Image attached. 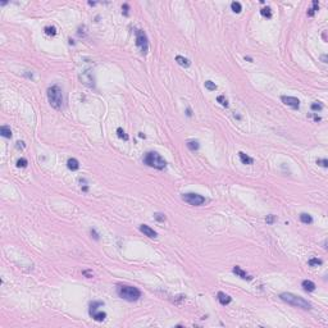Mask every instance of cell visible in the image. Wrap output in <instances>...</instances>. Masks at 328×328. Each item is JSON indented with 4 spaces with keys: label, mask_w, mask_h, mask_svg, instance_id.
<instances>
[{
    "label": "cell",
    "mask_w": 328,
    "mask_h": 328,
    "mask_svg": "<svg viewBox=\"0 0 328 328\" xmlns=\"http://www.w3.org/2000/svg\"><path fill=\"white\" fill-rule=\"evenodd\" d=\"M144 163L146 165L151 167V168L159 169V171H162V169H164L167 167V162L162 158V155L155 153V151H149V153L145 154Z\"/></svg>",
    "instance_id": "277c9868"
},
{
    "label": "cell",
    "mask_w": 328,
    "mask_h": 328,
    "mask_svg": "<svg viewBox=\"0 0 328 328\" xmlns=\"http://www.w3.org/2000/svg\"><path fill=\"white\" fill-rule=\"evenodd\" d=\"M260 14L263 17H267V18H270L272 17V9H270L269 7H267V8H263V9L260 10Z\"/></svg>",
    "instance_id": "cb8c5ba5"
},
{
    "label": "cell",
    "mask_w": 328,
    "mask_h": 328,
    "mask_svg": "<svg viewBox=\"0 0 328 328\" xmlns=\"http://www.w3.org/2000/svg\"><path fill=\"white\" fill-rule=\"evenodd\" d=\"M27 159H25V158H21V159L17 160V167L18 168H26L27 167Z\"/></svg>",
    "instance_id": "4316f807"
},
{
    "label": "cell",
    "mask_w": 328,
    "mask_h": 328,
    "mask_svg": "<svg viewBox=\"0 0 328 328\" xmlns=\"http://www.w3.org/2000/svg\"><path fill=\"white\" fill-rule=\"evenodd\" d=\"M122 9H123V14H124V16H128V9H130V7H128V4H123V7H122Z\"/></svg>",
    "instance_id": "d6a6232c"
},
{
    "label": "cell",
    "mask_w": 328,
    "mask_h": 328,
    "mask_svg": "<svg viewBox=\"0 0 328 328\" xmlns=\"http://www.w3.org/2000/svg\"><path fill=\"white\" fill-rule=\"evenodd\" d=\"M136 45L140 47L142 54H146L149 50V40L148 36L142 30H137L136 31Z\"/></svg>",
    "instance_id": "52a82bcc"
},
{
    "label": "cell",
    "mask_w": 328,
    "mask_h": 328,
    "mask_svg": "<svg viewBox=\"0 0 328 328\" xmlns=\"http://www.w3.org/2000/svg\"><path fill=\"white\" fill-rule=\"evenodd\" d=\"M176 62H177L181 67H186V68L190 67V64H191L189 59L185 58V56H182V55H177V56H176Z\"/></svg>",
    "instance_id": "2e32d148"
},
{
    "label": "cell",
    "mask_w": 328,
    "mask_h": 328,
    "mask_svg": "<svg viewBox=\"0 0 328 328\" xmlns=\"http://www.w3.org/2000/svg\"><path fill=\"white\" fill-rule=\"evenodd\" d=\"M314 14H315V12L313 10L312 8H310V9L308 10V16H309V17H313V16H314Z\"/></svg>",
    "instance_id": "8d00e7d4"
},
{
    "label": "cell",
    "mask_w": 328,
    "mask_h": 328,
    "mask_svg": "<svg viewBox=\"0 0 328 328\" xmlns=\"http://www.w3.org/2000/svg\"><path fill=\"white\" fill-rule=\"evenodd\" d=\"M217 299H218L220 305H228V304L232 301V297L229 296V295L224 294V292H218V294H217Z\"/></svg>",
    "instance_id": "8fae6325"
},
{
    "label": "cell",
    "mask_w": 328,
    "mask_h": 328,
    "mask_svg": "<svg viewBox=\"0 0 328 328\" xmlns=\"http://www.w3.org/2000/svg\"><path fill=\"white\" fill-rule=\"evenodd\" d=\"M279 299L282 301H285V303L290 304L292 306H296V308H301V309H305V310L312 309V304H310L308 300H305L301 296H297V295H295V294H291V292H282V294L279 295Z\"/></svg>",
    "instance_id": "7a4b0ae2"
},
{
    "label": "cell",
    "mask_w": 328,
    "mask_h": 328,
    "mask_svg": "<svg viewBox=\"0 0 328 328\" xmlns=\"http://www.w3.org/2000/svg\"><path fill=\"white\" fill-rule=\"evenodd\" d=\"M140 231H141L142 233L145 235V236L150 237V238H155V237L158 236L156 232H155L154 229L151 228L150 226H148V224H141V226H140Z\"/></svg>",
    "instance_id": "30bf717a"
},
{
    "label": "cell",
    "mask_w": 328,
    "mask_h": 328,
    "mask_svg": "<svg viewBox=\"0 0 328 328\" xmlns=\"http://www.w3.org/2000/svg\"><path fill=\"white\" fill-rule=\"evenodd\" d=\"M204 86H205V89H208L209 91H215L217 90V85L213 81H205Z\"/></svg>",
    "instance_id": "603a6c76"
},
{
    "label": "cell",
    "mask_w": 328,
    "mask_h": 328,
    "mask_svg": "<svg viewBox=\"0 0 328 328\" xmlns=\"http://www.w3.org/2000/svg\"><path fill=\"white\" fill-rule=\"evenodd\" d=\"M67 167L68 169H71V171H78L80 169V163L77 159H74V158H71V159H68L67 162Z\"/></svg>",
    "instance_id": "5bb4252c"
},
{
    "label": "cell",
    "mask_w": 328,
    "mask_h": 328,
    "mask_svg": "<svg viewBox=\"0 0 328 328\" xmlns=\"http://www.w3.org/2000/svg\"><path fill=\"white\" fill-rule=\"evenodd\" d=\"M47 94V100H49V104L53 106L54 109H62L63 108V91L59 87L58 85H53L47 89L46 91Z\"/></svg>",
    "instance_id": "3957f363"
},
{
    "label": "cell",
    "mask_w": 328,
    "mask_h": 328,
    "mask_svg": "<svg viewBox=\"0 0 328 328\" xmlns=\"http://www.w3.org/2000/svg\"><path fill=\"white\" fill-rule=\"evenodd\" d=\"M314 121H315V122H319V121H320V117H318V115L314 114Z\"/></svg>",
    "instance_id": "60d3db41"
},
{
    "label": "cell",
    "mask_w": 328,
    "mask_h": 328,
    "mask_svg": "<svg viewBox=\"0 0 328 328\" xmlns=\"http://www.w3.org/2000/svg\"><path fill=\"white\" fill-rule=\"evenodd\" d=\"M281 100L285 105L291 106L292 109H299V106H300V100L294 96H286V95H283V96H281Z\"/></svg>",
    "instance_id": "9c48e42d"
},
{
    "label": "cell",
    "mask_w": 328,
    "mask_h": 328,
    "mask_svg": "<svg viewBox=\"0 0 328 328\" xmlns=\"http://www.w3.org/2000/svg\"><path fill=\"white\" fill-rule=\"evenodd\" d=\"M154 218L156 220H159V222H164V220H165V215H164L163 213H155Z\"/></svg>",
    "instance_id": "f1b7e54d"
},
{
    "label": "cell",
    "mask_w": 328,
    "mask_h": 328,
    "mask_svg": "<svg viewBox=\"0 0 328 328\" xmlns=\"http://www.w3.org/2000/svg\"><path fill=\"white\" fill-rule=\"evenodd\" d=\"M238 156H240V160H241V163H242V164H247V165H250V164L254 163V159H253V158H250L247 154L242 153V151H240V153H238Z\"/></svg>",
    "instance_id": "9a60e30c"
},
{
    "label": "cell",
    "mask_w": 328,
    "mask_h": 328,
    "mask_svg": "<svg viewBox=\"0 0 328 328\" xmlns=\"http://www.w3.org/2000/svg\"><path fill=\"white\" fill-rule=\"evenodd\" d=\"M117 294L121 299L130 301V303L137 301L141 297V291L135 286H130V285H119L117 287Z\"/></svg>",
    "instance_id": "6da1fadb"
},
{
    "label": "cell",
    "mask_w": 328,
    "mask_h": 328,
    "mask_svg": "<svg viewBox=\"0 0 328 328\" xmlns=\"http://www.w3.org/2000/svg\"><path fill=\"white\" fill-rule=\"evenodd\" d=\"M276 219H277L276 215H273V214H269V215H267V218H265V222H267L268 224H273Z\"/></svg>",
    "instance_id": "83f0119b"
},
{
    "label": "cell",
    "mask_w": 328,
    "mask_h": 328,
    "mask_svg": "<svg viewBox=\"0 0 328 328\" xmlns=\"http://www.w3.org/2000/svg\"><path fill=\"white\" fill-rule=\"evenodd\" d=\"M82 191H83V192H87V191H89V186H86V185H85V186H82Z\"/></svg>",
    "instance_id": "ab89813d"
},
{
    "label": "cell",
    "mask_w": 328,
    "mask_h": 328,
    "mask_svg": "<svg viewBox=\"0 0 328 328\" xmlns=\"http://www.w3.org/2000/svg\"><path fill=\"white\" fill-rule=\"evenodd\" d=\"M217 101H218V103H219L222 106H224V108H227V106H228V100L226 99L223 95H219V96L217 97Z\"/></svg>",
    "instance_id": "484cf974"
},
{
    "label": "cell",
    "mask_w": 328,
    "mask_h": 328,
    "mask_svg": "<svg viewBox=\"0 0 328 328\" xmlns=\"http://www.w3.org/2000/svg\"><path fill=\"white\" fill-rule=\"evenodd\" d=\"M232 272L236 274V276L240 277V278H242V279H249V281L251 279V276H249V274H247L244 269H241L238 265H235V267L232 268Z\"/></svg>",
    "instance_id": "7c38bea8"
},
{
    "label": "cell",
    "mask_w": 328,
    "mask_h": 328,
    "mask_svg": "<svg viewBox=\"0 0 328 328\" xmlns=\"http://www.w3.org/2000/svg\"><path fill=\"white\" fill-rule=\"evenodd\" d=\"M301 286H303V288L305 290L306 292H313L315 290V283L314 282H312V281H309V279H305V281H303V283H301Z\"/></svg>",
    "instance_id": "4fadbf2b"
},
{
    "label": "cell",
    "mask_w": 328,
    "mask_h": 328,
    "mask_svg": "<svg viewBox=\"0 0 328 328\" xmlns=\"http://www.w3.org/2000/svg\"><path fill=\"white\" fill-rule=\"evenodd\" d=\"M90 232H91V235H92V237H94V238H95V240H99V235H97V233H96V231H95V229H94V228H91V229H90Z\"/></svg>",
    "instance_id": "836d02e7"
},
{
    "label": "cell",
    "mask_w": 328,
    "mask_h": 328,
    "mask_svg": "<svg viewBox=\"0 0 328 328\" xmlns=\"http://www.w3.org/2000/svg\"><path fill=\"white\" fill-rule=\"evenodd\" d=\"M182 200L185 202L190 205H194V207H200L205 202V198L199 194H194V192H189V194H183L182 195Z\"/></svg>",
    "instance_id": "8992f818"
},
{
    "label": "cell",
    "mask_w": 328,
    "mask_h": 328,
    "mask_svg": "<svg viewBox=\"0 0 328 328\" xmlns=\"http://www.w3.org/2000/svg\"><path fill=\"white\" fill-rule=\"evenodd\" d=\"M25 146H26V145H25V142H23V141H18V142H17V148H25Z\"/></svg>",
    "instance_id": "d590c367"
},
{
    "label": "cell",
    "mask_w": 328,
    "mask_h": 328,
    "mask_svg": "<svg viewBox=\"0 0 328 328\" xmlns=\"http://www.w3.org/2000/svg\"><path fill=\"white\" fill-rule=\"evenodd\" d=\"M320 59H322V62H323V63H327V55H322Z\"/></svg>",
    "instance_id": "74e56055"
},
{
    "label": "cell",
    "mask_w": 328,
    "mask_h": 328,
    "mask_svg": "<svg viewBox=\"0 0 328 328\" xmlns=\"http://www.w3.org/2000/svg\"><path fill=\"white\" fill-rule=\"evenodd\" d=\"M44 31H45V34L47 36H55L56 35V28L54 26H46V27L44 28Z\"/></svg>",
    "instance_id": "ffe728a7"
},
{
    "label": "cell",
    "mask_w": 328,
    "mask_h": 328,
    "mask_svg": "<svg viewBox=\"0 0 328 328\" xmlns=\"http://www.w3.org/2000/svg\"><path fill=\"white\" fill-rule=\"evenodd\" d=\"M0 135H1L3 137H5V139H10V137H12V130H10V127H8V126H1V128H0Z\"/></svg>",
    "instance_id": "e0dca14e"
},
{
    "label": "cell",
    "mask_w": 328,
    "mask_h": 328,
    "mask_svg": "<svg viewBox=\"0 0 328 328\" xmlns=\"http://www.w3.org/2000/svg\"><path fill=\"white\" fill-rule=\"evenodd\" d=\"M186 114L189 115V117H191V115H192V113H191V109H190V108H187V110H186Z\"/></svg>",
    "instance_id": "f35d334b"
},
{
    "label": "cell",
    "mask_w": 328,
    "mask_h": 328,
    "mask_svg": "<svg viewBox=\"0 0 328 328\" xmlns=\"http://www.w3.org/2000/svg\"><path fill=\"white\" fill-rule=\"evenodd\" d=\"M117 135H118V137H119V139H123L124 141H127V140L130 139V137H128V135H127V133H126V132H124V131H123V128H121V127H118V128H117Z\"/></svg>",
    "instance_id": "7402d4cb"
},
{
    "label": "cell",
    "mask_w": 328,
    "mask_h": 328,
    "mask_svg": "<svg viewBox=\"0 0 328 328\" xmlns=\"http://www.w3.org/2000/svg\"><path fill=\"white\" fill-rule=\"evenodd\" d=\"M314 12H317L318 9H319V3H318V0H313V8H312Z\"/></svg>",
    "instance_id": "1f68e13d"
},
{
    "label": "cell",
    "mask_w": 328,
    "mask_h": 328,
    "mask_svg": "<svg viewBox=\"0 0 328 328\" xmlns=\"http://www.w3.org/2000/svg\"><path fill=\"white\" fill-rule=\"evenodd\" d=\"M323 109V105L319 103H313L312 104V110H314V112H318V110H322Z\"/></svg>",
    "instance_id": "f546056e"
},
{
    "label": "cell",
    "mask_w": 328,
    "mask_h": 328,
    "mask_svg": "<svg viewBox=\"0 0 328 328\" xmlns=\"http://www.w3.org/2000/svg\"><path fill=\"white\" fill-rule=\"evenodd\" d=\"M317 164H318V165H320V167H323V168H327V167H328V160L327 159H318Z\"/></svg>",
    "instance_id": "4dcf8cb0"
},
{
    "label": "cell",
    "mask_w": 328,
    "mask_h": 328,
    "mask_svg": "<svg viewBox=\"0 0 328 328\" xmlns=\"http://www.w3.org/2000/svg\"><path fill=\"white\" fill-rule=\"evenodd\" d=\"M186 145H187V148H189L191 151H195V150H198V149L200 148L199 141H196V140H191V141H189Z\"/></svg>",
    "instance_id": "d6986e66"
},
{
    "label": "cell",
    "mask_w": 328,
    "mask_h": 328,
    "mask_svg": "<svg viewBox=\"0 0 328 328\" xmlns=\"http://www.w3.org/2000/svg\"><path fill=\"white\" fill-rule=\"evenodd\" d=\"M245 59H246V60H249V62H253V59L250 58V56H245Z\"/></svg>",
    "instance_id": "b9f144b4"
},
{
    "label": "cell",
    "mask_w": 328,
    "mask_h": 328,
    "mask_svg": "<svg viewBox=\"0 0 328 328\" xmlns=\"http://www.w3.org/2000/svg\"><path fill=\"white\" fill-rule=\"evenodd\" d=\"M103 305H104L103 301H92L90 304L89 313H90L92 319H95L96 322H103L106 318V313L103 312V310H99V306H103Z\"/></svg>",
    "instance_id": "5b68a950"
},
{
    "label": "cell",
    "mask_w": 328,
    "mask_h": 328,
    "mask_svg": "<svg viewBox=\"0 0 328 328\" xmlns=\"http://www.w3.org/2000/svg\"><path fill=\"white\" fill-rule=\"evenodd\" d=\"M322 263L323 261L320 260V259H318V258H313V259H310V260L308 261V264L310 265V267H318V265H322Z\"/></svg>",
    "instance_id": "d4e9b609"
},
{
    "label": "cell",
    "mask_w": 328,
    "mask_h": 328,
    "mask_svg": "<svg viewBox=\"0 0 328 328\" xmlns=\"http://www.w3.org/2000/svg\"><path fill=\"white\" fill-rule=\"evenodd\" d=\"M300 220L305 224H312L313 223V218L310 214H306V213H301L300 214Z\"/></svg>",
    "instance_id": "ac0fdd59"
},
{
    "label": "cell",
    "mask_w": 328,
    "mask_h": 328,
    "mask_svg": "<svg viewBox=\"0 0 328 328\" xmlns=\"http://www.w3.org/2000/svg\"><path fill=\"white\" fill-rule=\"evenodd\" d=\"M82 273L85 274V276L87 277V278H91V277H92V272H91V270H83Z\"/></svg>",
    "instance_id": "e575fe53"
},
{
    "label": "cell",
    "mask_w": 328,
    "mask_h": 328,
    "mask_svg": "<svg viewBox=\"0 0 328 328\" xmlns=\"http://www.w3.org/2000/svg\"><path fill=\"white\" fill-rule=\"evenodd\" d=\"M80 78H81V81L83 85L89 86V87H94L95 86V78H94V74L91 73V71H83V72L81 73V76H80Z\"/></svg>",
    "instance_id": "ba28073f"
},
{
    "label": "cell",
    "mask_w": 328,
    "mask_h": 328,
    "mask_svg": "<svg viewBox=\"0 0 328 328\" xmlns=\"http://www.w3.org/2000/svg\"><path fill=\"white\" fill-rule=\"evenodd\" d=\"M231 9L235 12V13H240L242 10V5L240 4L238 1H232L231 3Z\"/></svg>",
    "instance_id": "44dd1931"
}]
</instances>
